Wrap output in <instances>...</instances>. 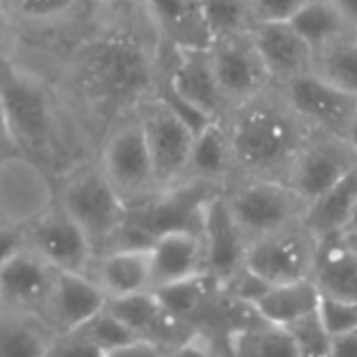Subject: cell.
<instances>
[{
	"label": "cell",
	"instance_id": "obj_1",
	"mask_svg": "<svg viewBox=\"0 0 357 357\" xmlns=\"http://www.w3.org/2000/svg\"><path fill=\"white\" fill-rule=\"evenodd\" d=\"M79 44L71 59V79L105 134L123 115L157 96L165 65V44L146 0H126L119 19Z\"/></svg>",
	"mask_w": 357,
	"mask_h": 357
},
{
	"label": "cell",
	"instance_id": "obj_2",
	"mask_svg": "<svg viewBox=\"0 0 357 357\" xmlns=\"http://www.w3.org/2000/svg\"><path fill=\"white\" fill-rule=\"evenodd\" d=\"M224 123L234 157V178L287 182L312 132L276 84L234 105L224 115Z\"/></svg>",
	"mask_w": 357,
	"mask_h": 357
},
{
	"label": "cell",
	"instance_id": "obj_3",
	"mask_svg": "<svg viewBox=\"0 0 357 357\" xmlns=\"http://www.w3.org/2000/svg\"><path fill=\"white\" fill-rule=\"evenodd\" d=\"M59 205L82 226L94 251L111 249L130 218V207L113 188L100 163L71 174L59 190Z\"/></svg>",
	"mask_w": 357,
	"mask_h": 357
},
{
	"label": "cell",
	"instance_id": "obj_4",
	"mask_svg": "<svg viewBox=\"0 0 357 357\" xmlns=\"http://www.w3.org/2000/svg\"><path fill=\"white\" fill-rule=\"evenodd\" d=\"M222 197L249 243L301 222L307 209V203L280 180L232 178L222 188Z\"/></svg>",
	"mask_w": 357,
	"mask_h": 357
},
{
	"label": "cell",
	"instance_id": "obj_5",
	"mask_svg": "<svg viewBox=\"0 0 357 357\" xmlns=\"http://www.w3.org/2000/svg\"><path fill=\"white\" fill-rule=\"evenodd\" d=\"M100 167L130 209L159 192L153 159L136 111L117 119L105 134Z\"/></svg>",
	"mask_w": 357,
	"mask_h": 357
},
{
	"label": "cell",
	"instance_id": "obj_6",
	"mask_svg": "<svg viewBox=\"0 0 357 357\" xmlns=\"http://www.w3.org/2000/svg\"><path fill=\"white\" fill-rule=\"evenodd\" d=\"M136 113L144 130L159 192L180 186L197 132L159 94L144 100Z\"/></svg>",
	"mask_w": 357,
	"mask_h": 357
},
{
	"label": "cell",
	"instance_id": "obj_7",
	"mask_svg": "<svg viewBox=\"0 0 357 357\" xmlns=\"http://www.w3.org/2000/svg\"><path fill=\"white\" fill-rule=\"evenodd\" d=\"M0 94L21 155L44 159L52 149V111L46 92L0 59Z\"/></svg>",
	"mask_w": 357,
	"mask_h": 357
},
{
	"label": "cell",
	"instance_id": "obj_8",
	"mask_svg": "<svg viewBox=\"0 0 357 357\" xmlns=\"http://www.w3.org/2000/svg\"><path fill=\"white\" fill-rule=\"evenodd\" d=\"M209 119H222L230 105L220 88L209 46H165V65L159 82Z\"/></svg>",
	"mask_w": 357,
	"mask_h": 357
},
{
	"label": "cell",
	"instance_id": "obj_9",
	"mask_svg": "<svg viewBox=\"0 0 357 357\" xmlns=\"http://www.w3.org/2000/svg\"><path fill=\"white\" fill-rule=\"evenodd\" d=\"M316 251L318 236L301 220L251 241L245 268L270 284L303 280L312 278Z\"/></svg>",
	"mask_w": 357,
	"mask_h": 357
},
{
	"label": "cell",
	"instance_id": "obj_10",
	"mask_svg": "<svg viewBox=\"0 0 357 357\" xmlns=\"http://www.w3.org/2000/svg\"><path fill=\"white\" fill-rule=\"evenodd\" d=\"M357 165V149L347 136L312 130L303 142L287 184L310 205Z\"/></svg>",
	"mask_w": 357,
	"mask_h": 357
},
{
	"label": "cell",
	"instance_id": "obj_11",
	"mask_svg": "<svg viewBox=\"0 0 357 357\" xmlns=\"http://www.w3.org/2000/svg\"><path fill=\"white\" fill-rule=\"evenodd\" d=\"M25 243L54 270L88 272L96 251L82 226L56 203L23 222Z\"/></svg>",
	"mask_w": 357,
	"mask_h": 357
},
{
	"label": "cell",
	"instance_id": "obj_12",
	"mask_svg": "<svg viewBox=\"0 0 357 357\" xmlns=\"http://www.w3.org/2000/svg\"><path fill=\"white\" fill-rule=\"evenodd\" d=\"M209 50L220 88L230 109L274 84L251 29L218 36L211 40Z\"/></svg>",
	"mask_w": 357,
	"mask_h": 357
},
{
	"label": "cell",
	"instance_id": "obj_13",
	"mask_svg": "<svg viewBox=\"0 0 357 357\" xmlns=\"http://www.w3.org/2000/svg\"><path fill=\"white\" fill-rule=\"evenodd\" d=\"M276 86H280L293 109L312 126V130L347 136L356 113L357 96L326 82L314 69Z\"/></svg>",
	"mask_w": 357,
	"mask_h": 357
},
{
	"label": "cell",
	"instance_id": "obj_14",
	"mask_svg": "<svg viewBox=\"0 0 357 357\" xmlns=\"http://www.w3.org/2000/svg\"><path fill=\"white\" fill-rule=\"evenodd\" d=\"M199 230L205 243L207 272L215 276L224 287L245 268L249 238L230 213L222 190L211 192L203 203Z\"/></svg>",
	"mask_w": 357,
	"mask_h": 357
},
{
	"label": "cell",
	"instance_id": "obj_15",
	"mask_svg": "<svg viewBox=\"0 0 357 357\" xmlns=\"http://www.w3.org/2000/svg\"><path fill=\"white\" fill-rule=\"evenodd\" d=\"M107 293L86 272L56 270L44 310V322L54 335L75 331L100 314L107 307Z\"/></svg>",
	"mask_w": 357,
	"mask_h": 357
},
{
	"label": "cell",
	"instance_id": "obj_16",
	"mask_svg": "<svg viewBox=\"0 0 357 357\" xmlns=\"http://www.w3.org/2000/svg\"><path fill=\"white\" fill-rule=\"evenodd\" d=\"M54 272L50 264L25 247L0 268V310L44 320Z\"/></svg>",
	"mask_w": 357,
	"mask_h": 357
},
{
	"label": "cell",
	"instance_id": "obj_17",
	"mask_svg": "<svg viewBox=\"0 0 357 357\" xmlns=\"http://www.w3.org/2000/svg\"><path fill=\"white\" fill-rule=\"evenodd\" d=\"M153 289H161L207 272L205 243L199 228L176 226L161 230L151 241Z\"/></svg>",
	"mask_w": 357,
	"mask_h": 357
},
{
	"label": "cell",
	"instance_id": "obj_18",
	"mask_svg": "<svg viewBox=\"0 0 357 357\" xmlns=\"http://www.w3.org/2000/svg\"><path fill=\"white\" fill-rule=\"evenodd\" d=\"M251 33L274 84H284L314 69V48L291 21H259Z\"/></svg>",
	"mask_w": 357,
	"mask_h": 357
},
{
	"label": "cell",
	"instance_id": "obj_19",
	"mask_svg": "<svg viewBox=\"0 0 357 357\" xmlns=\"http://www.w3.org/2000/svg\"><path fill=\"white\" fill-rule=\"evenodd\" d=\"M107 297H123L153 289V264L149 245H126L94 255L88 272Z\"/></svg>",
	"mask_w": 357,
	"mask_h": 357
},
{
	"label": "cell",
	"instance_id": "obj_20",
	"mask_svg": "<svg viewBox=\"0 0 357 357\" xmlns=\"http://www.w3.org/2000/svg\"><path fill=\"white\" fill-rule=\"evenodd\" d=\"M234 178V157L228 128L222 119H211L195 134L182 184H203L222 190Z\"/></svg>",
	"mask_w": 357,
	"mask_h": 357
},
{
	"label": "cell",
	"instance_id": "obj_21",
	"mask_svg": "<svg viewBox=\"0 0 357 357\" xmlns=\"http://www.w3.org/2000/svg\"><path fill=\"white\" fill-rule=\"evenodd\" d=\"M312 280L322 295L357 301V253L345 245L343 232L318 236Z\"/></svg>",
	"mask_w": 357,
	"mask_h": 357
},
{
	"label": "cell",
	"instance_id": "obj_22",
	"mask_svg": "<svg viewBox=\"0 0 357 357\" xmlns=\"http://www.w3.org/2000/svg\"><path fill=\"white\" fill-rule=\"evenodd\" d=\"M165 46H209L211 33L201 0H146Z\"/></svg>",
	"mask_w": 357,
	"mask_h": 357
},
{
	"label": "cell",
	"instance_id": "obj_23",
	"mask_svg": "<svg viewBox=\"0 0 357 357\" xmlns=\"http://www.w3.org/2000/svg\"><path fill=\"white\" fill-rule=\"evenodd\" d=\"M320 289L312 278L270 284L266 293L251 305L253 312L276 326H289L303 316L312 314L320 305Z\"/></svg>",
	"mask_w": 357,
	"mask_h": 357
},
{
	"label": "cell",
	"instance_id": "obj_24",
	"mask_svg": "<svg viewBox=\"0 0 357 357\" xmlns=\"http://www.w3.org/2000/svg\"><path fill=\"white\" fill-rule=\"evenodd\" d=\"M356 201L357 165L347 176H343L337 184H333L328 190H324L307 205L303 222L316 236L343 232Z\"/></svg>",
	"mask_w": 357,
	"mask_h": 357
},
{
	"label": "cell",
	"instance_id": "obj_25",
	"mask_svg": "<svg viewBox=\"0 0 357 357\" xmlns=\"http://www.w3.org/2000/svg\"><path fill=\"white\" fill-rule=\"evenodd\" d=\"M224 341L228 345V351L234 356L297 357V349L289 331L284 326H276V324L261 320L257 314L249 318L247 322L230 328Z\"/></svg>",
	"mask_w": 357,
	"mask_h": 357
},
{
	"label": "cell",
	"instance_id": "obj_26",
	"mask_svg": "<svg viewBox=\"0 0 357 357\" xmlns=\"http://www.w3.org/2000/svg\"><path fill=\"white\" fill-rule=\"evenodd\" d=\"M52 341L54 333L42 318L0 310V357L48 356Z\"/></svg>",
	"mask_w": 357,
	"mask_h": 357
},
{
	"label": "cell",
	"instance_id": "obj_27",
	"mask_svg": "<svg viewBox=\"0 0 357 357\" xmlns=\"http://www.w3.org/2000/svg\"><path fill=\"white\" fill-rule=\"evenodd\" d=\"M314 71L357 96V33H345L314 50Z\"/></svg>",
	"mask_w": 357,
	"mask_h": 357
},
{
	"label": "cell",
	"instance_id": "obj_28",
	"mask_svg": "<svg viewBox=\"0 0 357 357\" xmlns=\"http://www.w3.org/2000/svg\"><path fill=\"white\" fill-rule=\"evenodd\" d=\"M295 29L312 44V48H320L345 33L356 31L335 0H310L293 19Z\"/></svg>",
	"mask_w": 357,
	"mask_h": 357
},
{
	"label": "cell",
	"instance_id": "obj_29",
	"mask_svg": "<svg viewBox=\"0 0 357 357\" xmlns=\"http://www.w3.org/2000/svg\"><path fill=\"white\" fill-rule=\"evenodd\" d=\"M211 40L224 33L249 31L255 25L251 0H201Z\"/></svg>",
	"mask_w": 357,
	"mask_h": 357
},
{
	"label": "cell",
	"instance_id": "obj_30",
	"mask_svg": "<svg viewBox=\"0 0 357 357\" xmlns=\"http://www.w3.org/2000/svg\"><path fill=\"white\" fill-rule=\"evenodd\" d=\"M84 0H8L6 10L25 23H54L79 10Z\"/></svg>",
	"mask_w": 357,
	"mask_h": 357
},
{
	"label": "cell",
	"instance_id": "obj_31",
	"mask_svg": "<svg viewBox=\"0 0 357 357\" xmlns=\"http://www.w3.org/2000/svg\"><path fill=\"white\" fill-rule=\"evenodd\" d=\"M295 349H297V357L303 356H328L331 357V343L333 337L328 335L326 326L322 324L318 310L303 316L301 320L293 322L287 326Z\"/></svg>",
	"mask_w": 357,
	"mask_h": 357
},
{
	"label": "cell",
	"instance_id": "obj_32",
	"mask_svg": "<svg viewBox=\"0 0 357 357\" xmlns=\"http://www.w3.org/2000/svg\"><path fill=\"white\" fill-rule=\"evenodd\" d=\"M318 316L331 337L357 331V301L354 299L322 295L318 305Z\"/></svg>",
	"mask_w": 357,
	"mask_h": 357
},
{
	"label": "cell",
	"instance_id": "obj_33",
	"mask_svg": "<svg viewBox=\"0 0 357 357\" xmlns=\"http://www.w3.org/2000/svg\"><path fill=\"white\" fill-rule=\"evenodd\" d=\"M310 0H251L255 23L259 21H291Z\"/></svg>",
	"mask_w": 357,
	"mask_h": 357
},
{
	"label": "cell",
	"instance_id": "obj_34",
	"mask_svg": "<svg viewBox=\"0 0 357 357\" xmlns=\"http://www.w3.org/2000/svg\"><path fill=\"white\" fill-rule=\"evenodd\" d=\"M27 247L25 243V226L23 222L8 224L0 222V268L10 261L17 253H21Z\"/></svg>",
	"mask_w": 357,
	"mask_h": 357
},
{
	"label": "cell",
	"instance_id": "obj_35",
	"mask_svg": "<svg viewBox=\"0 0 357 357\" xmlns=\"http://www.w3.org/2000/svg\"><path fill=\"white\" fill-rule=\"evenodd\" d=\"M13 157H21V153L15 142V136H13L10 123H8V115H6V109L2 102V94H0V163L6 159H13Z\"/></svg>",
	"mask_w": 357,
	"mask_h": 357
},
{
	"label": "cell",
	"instance_id": "obj_36",
	"mask_svg": "<svg viewBox=\"0 0 357 357\" xmlns=\"http://www.w3.org/2000/svg\"><path fill=\"white\" fill-rule=\"evenodd\" d=\"M331 357H357V331L333 337Z\"/></svg>",
	"mask_w": 357,
	"mask_h": 357
},
{
	"label": "cell",
	"instance_id": "obj_37",
	"mask_svg": "<svg viewBox=\"0 0 357 357\" xmlns=\"http://www.w3.org/2000/svg\"><path fill=\"white\" fill-rule=\"evenodd\" d=\"M10 13L6 10V6L0 4V59L8 56V46H10Z\"/></svg>",
	"mask_w": 357,
	"mask_h": 357
},
{
	"label": "cell",
	"instance_id": "obj_38",
	"mask_svg": "<svg viewBox=\"0 0 357 357\" xmlns=\"http://www.w3.org/2000/svg\"><path fill=\"white\" fill-rule=\"evenodd\" d=\"M335 2L345 15V19L349 21V25L357 29V0H335Z\"/></svg>",
	"mask_w": 357,
	"mask_h": 357
},
{
	"label": "cell",
	"instance_id": "obj_39",
	"mask_svg": "<svg viewBox=\"0 0 357 357\" xmlns=\"http://www.w3.org/2000/svg\"><path fill=\"white\" fill-rule=\"evenodd\" d=\"M347 138H349V142L357 149V107L356 113H354V119H351V123H349V130H347Z\"/></svg>",
	"mask_w": 357,
	"mask_h": 357
},
{
	"label": "cell",
	"instance_id": "obj_40",
	"mask_svg": "<svg viewBox=\"0 0 357 357\" xmlns=\"http://www.w3.org/2000/svg\"><path fill=\"white\" fill-rule=\"evenodd\" d=\"M351 230H357V201L356 205H354V209H351V213H349V220H347L343 232H351Z\"/></svg>",
	"mask_w": 357,
	"mask_h": 357
},
{
	"label": "cell",
	"instance_id": "obj_41",
	"mask_svg": "<svg viewBox=\"0 0 357 357\" xmlns=\"http://www.w3.org/2000/svg\"><path fill=\"white\" fill-rule=\"evenodd\" d=\"M343 241H345V245H347L351 251H356L357 253V230H351V232H343Z\"/></svg>",
	"mask_w": 357,
	"mask_h": 357
},
{
	"label": "cell",
	"instance_id": "obj_42",
	"mask_svg": "<svg viewBox=\"0 0 357 357\" xmlns=\"http://www.w3.org/2000/svg\"><path fill=\"white\" fill-rule=\"evenodd\" d=\"M94 2H100V4H111V2H121V0H94Z\"/></svg>",
	"mask_w": 357,
	"mask_h": 357
},
{
	"label": "cell",
	"instance_id": "obj_43",
	"mask_svg": "<svg viewBox=\"0 0 357 357\" xmlns=\"http://www.w3.org/2000/svg\"><path fill=\"white\" fill-rule=\"evenodd\" d=\"M6 2H8V0H0V4H2V6H6Z\"/></svg>",
	"mask_w": 357,
	"mask_h": 357
},
{
	"label": "cell",
	"instance_id": "obj_44",
	"mask_svg": "<svg viewBox=\"0 0 357 357\" xmlns=\"http://www.w3.org/2000/svg\"><path fill=\"white\" fill-rule=\"evenodd\" d=\"M356 33H357V29H356Z\"/></svg>",
	"mask_w": 357,
	"mask_h": 357
}]
</instances>
